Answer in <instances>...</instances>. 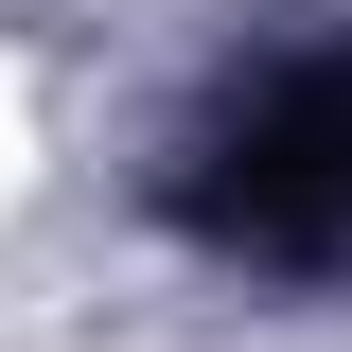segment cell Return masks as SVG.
<instances>
[{
    "mask_svg": "<svg viewBox=\"0 0 352 352\" xmlns=\"http://www.w3.org/2000/svg\"><path fill=\"white\" fill-rule=\"evenodd\" d=\"M176 212L247 264H352V53L264 71L212 141H194V194Z\"/></svg>",
    "mask_w": 352,
    "mask_h": 352,
    "instance_id": "cell-1",
    "label": "cell"
}]
</instances>
